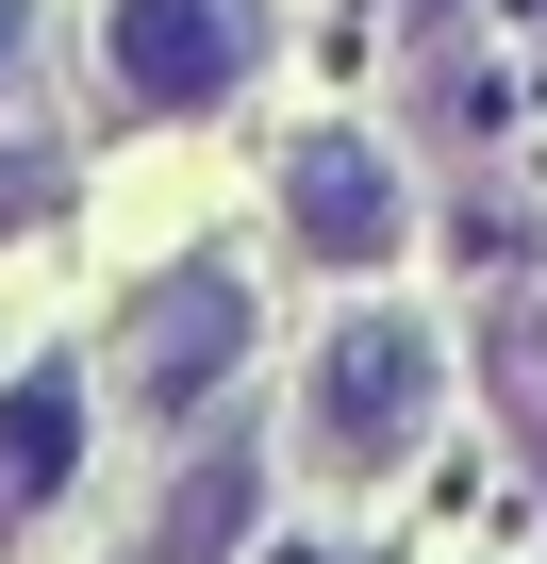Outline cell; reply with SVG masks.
<instances>
[{
  "label": "cell",
  "mask_w": 547,
  "mask_h": 564,
  "mask_svg": "<svg viewBox=\"0 0 547 564\" xmlns=\"http://www.w3.org/2000/svg\"><path fill=\"white\" fill-rule=\"evenodd\" d=\"M67 465H84V382L51 366V382H18V399H0V531H34Z\"/></svg>",
  "instance_id": "5"
},
{
  "label": "cell",
  "mask_w": 547,
  "mask_h": 564,
  "mask_svg": "<svg viewBox=\"0 0 547 564\" xmlns=\"http://www.w3.org/2000/svg\"><path fill=\"white\" fill-rule=\"evenodd\" d=\"M0 216H34V166H0Z\"/></svg>",
  "instance_id": "8"
},
{
  "label": "cell",
  "mask_w": 547,
  "mask_h": 564,
  "mask_svg": "<svg viewBox=\"0 0 547 564\" xmlns=\"http://www.w3.org/2000/svg\"><path fill=\"white\" fill-rule=\"evenodd\" d=\"M299 432H316V465H332V481H382V465L431 432V333H415V316L332 333V349H316V415H299Z\"/></svg>",
  "instance_id": "1"
},
{
  "label": "cell",
  "mask_w": 547,
  "mask_h": 564,
  "mask_svg": "<svg viewBox=\"0 0 547 564\" xmlns=\"http://www.w3.org/2000/svg\"><path fill=\"white\" fill-rule=\"evenodd\" d=\"M232 349H249V282H232V265H183V282L133 300V399H150V415H199V399L232 382Z\"/></svg>",
  "instance_id": "3"
},
{
  "label": "cell",
  "mask_w": 547,
  "mask_h": 564,
  "mask_svg": "<svg viewBox=\"0 0 547 564\" xmlns=\"http://www.w3.org/2000/svg\"><path fill=\"white\" fill-rule=\"evenodd\" d=\"M232 531H249V448H199L183 498H166V531H150V564H216Z\"/></svg>",
  "instance_id": "6"
},
{
  "label": "cell",
  "mask_w": 547,
  "mask_h": 564,
  "mask_svg": "<svg viewBox=\"0 0 547 564\" xmlns=\"http://www.w3.org/2000/svg\"><path fill=\"white\" fill-rule=\"evenodd\" d=\"M283 216H299L316 265H382V249H398V166H382L365 133H299V150H283Z\"/></svg>",
  "instance_id": "4"
},
{
  "label": "cell",
  "mask_w": 547,
  "mask_h": 564,
  "mask_svg": "<svg viewBox=\"0 0 547 564\" xmlns=\"http://www.w3.org/2000/svg\"><path fill=\"white\" fill-rule=\"evenodd\" d=\"M18 51H34V0H0V67H18Z\"/></svg>",
  "instance_id": "7"
},
{
  "label": "cell",
  "mask_w": 547,
  "mask_h": 564,
  "mask_svg": "<svg viewBox=\"0 0 547 564\" xmlns=\"http://www.w3.org/2000/svg\"><path fill=\"white\" fill-rule=\"evenodd\" d=\"M249 51H265V0H117V34H100L133 117H216L249 84Z\"/></svg>",
  "instance_id": "2"
}]
</instances>
